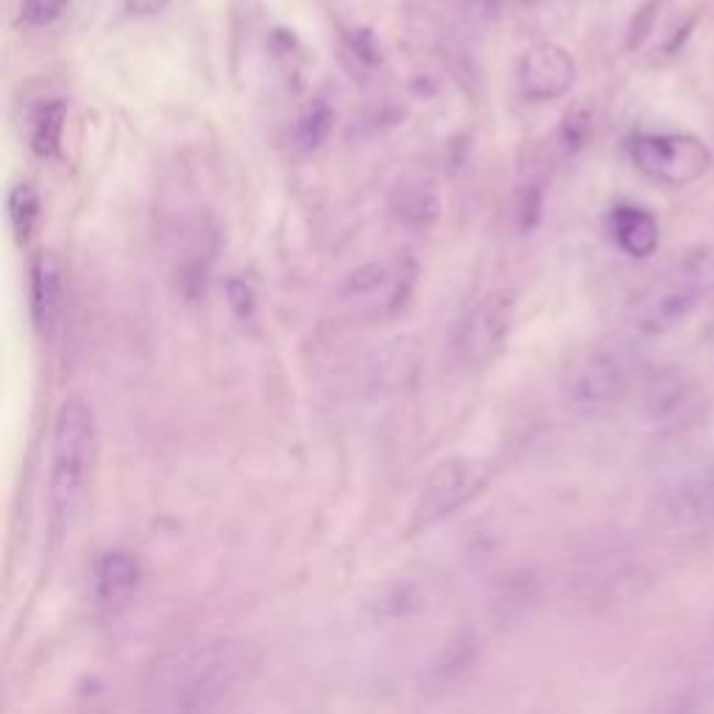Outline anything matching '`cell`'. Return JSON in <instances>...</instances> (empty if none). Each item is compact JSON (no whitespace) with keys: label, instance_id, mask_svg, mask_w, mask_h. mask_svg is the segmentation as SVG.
Wrapping results in <instances>:
<instances>
[{"label":"cell","instance_id":"6da1fadb","mask_svg":"<svg viewBox=\"0 0 714 714\" xmlns=\"http://www.w3.org/2000/svg\"><path fill=\"white\" fill-rule=\"evenodd\" d=\"M260 651L246 639H216L185 648L154 673V697L170 712H207L227 706L260 673Z\"/></svg>","mask_w":714,"mask_h":714},{"label":"cell","instance_id":"5bb4252c","mask_svg":"<svg viewBox=\"0 0 714 714\" xmlns=\"http://www.w3.org/2000/svg\"><path fill=\"white\" fill-rule=\"evenodd\" d=\"M143 567L126 550H106L95 558L90 569V598L95 606H121L137 592Z\"/></svg>","mask_w":714,"mask_h":714},{"label":"cell","instance_id":"9a60e30c","mask_svg":"<svg viewBox=\"0 0 714 714\" xmlns=\"http://www.w3.org/2000/svg\"><path fill=\"white\" fill-rule=\"evenodd\" d=\"M444 198L431 176H407L389 193V213L405 229H431L442 218Z\"/></svg>","mask_w":714,"mask_h":714},{"label":"cell","instance_id":"5b68a950","mask_svg":"<svg viewBox=\"0 0 714 714\" xmlns=\"http://www.w3.org/2000/svg\"><path fill=\"white\" fill-rule=\"evenodd\" d=\"M447 603V578L433 569H402L372 589L363 603V614L377 628H407L436 620Z\"/></svg>","mask_w":714,"mask_h":714},{"label":"cell","instance_id":"9c48e42d","mask_svg":"<svg viewBox=\"0 0 714 714\" xmlns=\"http://www.w3.org/2000/svg\"><path fill=\"white\" fill-rule=\"evenodd\" d=\"M514 313H517V297L506 288L488 291L486 297L477 299L455 327V361L464 363L466 369L488 366L511 335Z\"/></svg>","mask_w":714,"mask_h":714},{"label":"cell","instance_id":"ba28073f","mask_svg":"<svg viewBox=\"0 0 714 714\" xmlns=\"http://www.w3.org/2000/svg\"><path fill=\"white\" fill-rule=\"evenodd\" d=\"M628 157L639 170L662 185H690L712 165V152L695 134H633Z\"/></svg>","mask_w":714,"mask_h":714},{"label":"cell","instance_id":"ac0fdd59","mask_svg":"<svg viewBox=\"0 0 714 714\" xmlns=\"http://www.w3.org/2000/svg\"><path fill=\"white\" fill-rule=\"evenodd\" d=\"M68 106L64 101H42L29 123V146L40 159H53L62 152V132Z\"/></svg>","mask_w":714,"mask_h":714},{"label":"cell","instance_id":"7402d4cb","mask_svg":"<svg viewBox=\"0 0 714 714\" xmlns=\"http://www.w3.org/2000/svg\"><path fill=\"white\" fill-rule=\"evenodd\" d=\"M558 134H561V143L569 148V152H576V148H581L583 139H587V134H589V115H587V112H581V110L569 112V115L563 117L561 132H558Z\"/></svg>","mask_w":714,"mask_h":714},{"label":"cell","instance_id":"e0dca14e","mask_svg":"<svg viewBox=\"0 0 714 714\" xmlns=\"http://www.w3.org/2000/svg\"><path fill=\"white\" fill-rule=\"evenodd\" d=\"M609 229L614 244L637 260L651 257L659 246L656 216L642 207H633V204H620V207L611 209Z\"/></svg>","mask_w":714,"mask_h":714},{"label":"cell","instance_id":"4fadbf2b","mask_svg":"<svg viewBox=\"0 0 714 714\" xmlns=\"http://www.w3.org/2000/svg\"><path fill=\"white\" fill-rule=\"evenodd\" d=\"M64 271L51 251H40L29 266V310L37 335L48 338L62 321L64 310Z\"/></svg>","mask_w":714,"mask_h":714},{"label":"cell","instance_id":"d4e9b609","mask_svg":"<svg viewBox=\"0 0 714 714\" xmlns=\"http://www.w3.org/2000/svg\"><path fill=\"white\" fill-rule=\"evenodd\" d=\"M653 7H656V3H648V7L637 14V20H633V25H631V42H628V45H631V48H637L639 42L645 40L648 31H651L653 18H656V12H653Z\"/></svg>","mask_w":714,"mask_h":714},{"label":"cell","instance_id":"30bf717a","mask_svg":"<svg viewBox=\"0 0 714 714\" xmlns=\"http://www.w3.org/2000/svg\"><path fill=\"white\" fill-rule=\"evenodd\" d=\"M706 407L701 389L695 380L686 377L679 369H668L651 377L639 396V411L645 422L659 424V427H686L697 422Z\"/></svg>","mask_w":714,"mask_h":714},{"label":"cell","instance_id":"ffe728a7","mask_svg":"<svg viewBox=\"0 0 714 714\" xmlns=\"http://www.w3.org/2000/svg\"><path fill=\"white\" fill-rule=\"evenodd\" d=\"M332 126H335V112L327 101H313L302 115L297 117V126H293V143H297L299 152H315L327 143V137L332 134Z\"/></svg>","mask_w":714,"mask_h":714},{"label":"cell","instance_id":"277c9868","mask_svg":"<svg viewBox=\"0 0 714 714\" xmlns=\"http://www.w3.org/2000/svg\"><path fill=\"white\" fill-rule=\"evenodd\" d=\"M637 383V361L622 343H598L561 374V396L581 416H598L628 396Z\"/></svg>","mask_w":714,"mask_h":714},{"label":"cell","instance_id":"603a6c76","mask_svg":"<svg viewBox=\"0 0 714 714\" xmlns=\"http://www.w3.org/2000/svg\"><path fill=\"white\" fill-rule=\"evenodd\" d=\"M352 51L358 53V59L366 64H380V48L377 42H374V34L372 31H354L352 34Z\"/></svg>","mask_w":714,"mask_h":714},{"label":"cell","instance_id":"484cf974","mask_svg":"<svg viewBox=\"0 0 714 714\" xmlns=\"http://www.w3.org/2000/svg\"><path fill=\"white\" fill-rule=\"evenodd\" d=\"M168 7V0H126V9L137 18H154Z\"/></svg>","mask_w":714,"mask_h":714},{"label":"cell","instance_id":"44dd1931","mask_svg":"<svg viewBox=\"0 0 714 714\" xmlns=\"http://www.w3.org/2000/svg\"><path fill=\"white\" fill-rule=\"evenodd\" d=\"M68 0H23L20 3V23L25 29H42L51 25L53 20L62 18Z\"/></svg>","mask_w":714,"mask_h":714},{"label":"cell","instance_id":"7a4b0ae2","mask_svg":"<svg viewBox=\"0 0 714 714\" xmlns=\"http://www.w3.org/2000/svg\"><path fill=\"white\" fill-rule=\"evenodd\" d=\"M99 464V422L84 396L70 394L53 416L48 464V536L62 541L73 534L87 506Z\"/></svg>","mask_w":714,"mask_h":714},{"label":"cell","instance_id":"3957f363","mask_svg":"<svg viewBox=\"0 0 714 714\" xmlns=\"http://www.w3.org/2000/svg\"><path fill=\"white\" fill-rule=\"evenodd\" d=\"M714 293V249H697L653 279L628 310L639 335H662Z\"/></svg>","mask_w":714,"mask_h":714},{"label":"cell","instance_id":"52a82bcc","mask_svg":"<svg viewBox=\"0 0 714 714\" xmlns=\"http://www.w3.org/2000/svg\"><path fill=\"white\" fill-rule=\"evenodd\" d=\"M494 466L475 455H455L442 461L424 480L413 508V530H427L469 506L491 483Z\"/></svg>","mask_w":714,"mask_h":714},{"label":"cell","instance_id":"d6986e66","mask_svg":"<svg viewBox=\"0 0 714 714\" xmlns=\"http://www.w3.org/2000/svg\"><path fill=\"white\" fill-rule=\"evenodd\" d=\"M7 216L18 244H29L42 218V198L34 185H29V182L12 185V190L7 196Z\"/></svg>","mask_w":714,"mask_h":714},{"label":"cell","instance_id":"7c38bea8","mask_svg":"<svg viewBox=\"0 0 714 714\" xmlns=\"http://www.w3.org/2000/svg\"><path fill=\"white\" fill-rule=\"evenodd\" d=\"M576 84V59L567 48L545 45L530 48L519 62V87L530 101H556Z\"/></svg>","mask_w":714,"mask_h":714},{"label":"cell","instance_id":"cb8c5ba5","mask_svg":"<svg viewBox=\"0 0 714 714\" xmlns=\"http://www.w3.org/2000/svg\"><path fill=\"white\" fill-rule=\"evenodd\" d=\"M227 297H229V302H232L235 313L251 315V310H255V293H251L249 284L240 282V279H232V282H229Z\"/></svg>","mask_w":714,"mask_h":714},{"label":"cell","instance_id":"8fae6325","mask_svg":"<svg viewBox=\"0 0 714 714\" xmlns=\"http://www.w3.org/2000/svg\"><path fill=\"white\" fill-rule=\"evenodd\" d=\"M424 372V346L418 338L405 335L383 343L366 354L363 363V383L374 396L402 394L413 389Z\"/></svg>","mask_w":714,"mask_h":714},{"label":"cell","instance_id":"8992f818","mask_svg":"<svg viewBox=\"0 0 714 714\" xmlns=\"http://www.w3.org/2000/svg\"><path fill=\"white\" fill-rule=\"evenodd\" d=\"M418 282V262L407 255L383 257L354 268L341 284L343 308L354 315H394L413 297Z\"/></svg>","mask_w":714,"mask_h":714},{"label":"cell","instance_id":"2e32d148","mask_svg":"<svg viewBox=\"0 0 714 714\" xmlns=\"http://www.w3.org/2000/svg\"><path fill=\"white\" fill-rule=\"evenodd\" d=\"M662 517L673 525L714 519V466L675 483L662 497Z\"/></svg>","mask_w":714,"mask_h":714}]
</instances>
